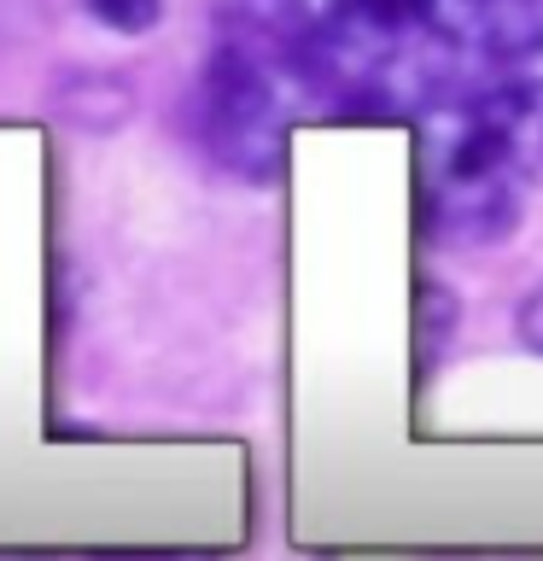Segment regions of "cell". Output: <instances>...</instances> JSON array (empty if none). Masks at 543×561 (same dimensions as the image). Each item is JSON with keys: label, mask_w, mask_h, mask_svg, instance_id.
Returning a JSON list of instances; mask_svg holds the SVG:
<instances>
[{"label": "cell", "mask_w": 543, "mask_h": 561, "mask_svg": "<svg viewBox=\"0 0 543 561\" xmlns=\"http://www.w3.org/2000/svg\"><path fill=\"white\" fill-rule=\"evenodd\" d=\"M88 18L117 35H147L164 18V0H88Z\"/></svg>", "instance_id": "3957f363"}, {"label": "cell", "mask_w": 543, "mask_h": 561, "mask_svg": "<svg viewBox=\"0 0 543 561\" xmlns=\"http://www.w3.org/2000/svg\"><path fill=\"white\" fill-rule=\"evenodd\" d=\"M420 205L444 245L515 234L525 193L543 182V82L497 77L420 112Z\"/></svg>", "instance_id": "7a4b0ae2"}, {"label": "cell", "mask_w": 543, "mask_h": 561, "mask_svg": "<svg viewBox=\"0 0 543 561\" xmlns=\"http://www.w3.org/2000/svg\"><path fill=\"white\" fill-rule=\"evenodd\" d=\"M515 328H520V340H525V345H532L538 357H543V287L520 298V316H515Z\"/></svg>", "instance_id": "277c9868"}, {"label": "cell", "mask_w": 543, "mask_h": 561, "mask_svg": "<svg viewBox=\"0 0 543 561\" xmlns=\"http://www.w3.org/2000/svg\"><path fill=\"white\" fill-rule=\"evenodd\" d=\"M315 112L420 117L543 53V0H298Z\"/></svg>", "instance_id": "6da1fadb"}]
</instances>
